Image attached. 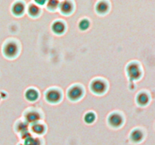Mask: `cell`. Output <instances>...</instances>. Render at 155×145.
I'll return each instance as SVG.
<instances>
[{"label": "cell", "mask_w": 155, "mask_h": 145, "mask_svg": "<svg viewBox=\"0 0 155 145\" xmlns=\"http://www.w3.org/2000/svg\"><path fill=\"white\" fill-rule=\"evenodd\" d=\"M18 45L14 42H6L3 47V53L8 57H15L18 53Z\"/></svg>", "instance_id": "6da1fadb"}, {"label": "cell", "mask_w": 155, "mask_h": 145, "mask_svg": "<svg viewBox=\"0 0 155 145\" xmlns=\"http://www.w3.org/2000/svg\"><path fill=\"white\" fill-rule=\"evenodd\" d=\"M127 74L132 79H137L141 76V70L139 65L135 63H132L127 66Z\"/></svg>", "instance_id": "7a4b0ae2"}, {"label": "cell", "mask_w": 155, "mask_h": 145, "mask_svg": "<svg viewBox=\"0 0 155 145\" xmlns=\"http://www.w3.org/2000/svg\"><path fill=\"white\" fill-rule=\"evenodd\" d=\"M91 89L93 92L96 94H101L105 92L106 86L105 82L101 79H95L91 83Z\"/></svg>", "instance_id": "3957f363"}, {"label": "cell", "mask_w": 155, "mask_h": 145, "mask_svg": "<svg viewBox=\"0 0 155 145\" xmlns=\"http://www.w3.org/2000/svg\"><path fill=\"white\" fill-rule=\"evenodd\" d=\"M83 91L82 88L79 85H74L69 89L68 92V98L72 101H77L82 97Z\"/></svg>", "instance_id": "277c9868"}, {"label": "cell", "mask_w": 155, "mask_h": 145, "mask_svg": "<svg viewBox=\"0 0 155 145\" xmlns=\"http://www.w3.org/2000/svg\"><path fill=\"white\" fill-rule=\"evenodd\" d=\"M61 93L58 90H55V89L48 90L45 94V98L50 103L58 102L61 100Z\"/></svg>", "instance_id": "5b68a950"}, {"label": "cell", "mask_w": 155, "mask_h": 145, "mask_svg": "<svg viewBox=\"0 0 155 145\" xmlns=\"http://www.w3.org/2000/svg\"><path fill=\"white\" fill-rule=\"evenodd\" d=\"M108 123L114 128L120 126L123 123V118L118 113H112L108 117Z\"/></svg>", "instance_id": "8992f818"}, {"label": "cell", "mask_w": 155, "mask_h": 145, "mask_svg": "<svg viewBox=\"0 0 155 145\" xmlns=\"http://www.w3.org/2000/svg\"><path fill=\"white\" fill-rule=\"evenodd\" d=\"M25 119L27 122L30 123H36L40 119V116L36 111H30L25 115Z\"/></svg>", "instance_id": "52a82bcc"}, {"label": "cell", "mask_w": 155, "mask_h": 145, "mask_svg": "<svg viewBox=\"0 0 155 145\" xmlns=\"http://www.w3.org/2000/svg\"><path fill=\"white\" fill-rule=\"evenodd\" d=\"M51 28H52L53 32L55 33L56 34H61V33H63L64 32L65 25L61 21H57L53 23Z\"/></svg>", "instance_id": "ba28073f"}, {"label": "cell", "mask_w": 155, "mask_h": 145, "mask_svg": "<svg viewBox=\"0 0 155 145\" xmlns=\"http://www.w3.org/2000/svg\"><path fill=\"white\" fill-rule=\"evenodd\" d=\"M59 8L63 14H70L73 10V5L70 2L64 1L59 4Z\"/></svg>", "instance_id": "9c48e42d"}, {"label": "cell", "mask_w": 155, "mask_h": 145, "mask_svg": "<svg viewBox=\"0 0 155 145\" xmlns=\"http://www.w3.org/2000/svg\"><path fill=\"white\" fill-rule=\"evenodd\" d=\"M24 11V3L21 2H15L12 6V13L15 15L19 16V15L22 14Z\"/></svg>", "instance_id": "30bf717a"}, {"label": "cell", "mask_w": 155, "mask_h": 145, "mask_svg": "<svg viewBox=\"0 0 155 145\" xmlns=\"http://www.w3.org/2000/svg\"><path fill=\"white\" fill-rule=\"evenodd\" d=\"M130 138H131L132 141L135 142V143H139L143 138V133L139 129L133 130L130 134Z\"/></svg>", "instance_id": "8fae6325"}, {"label": "cell", "mask_w": 155, "mask_h": 145, "mask_svg": "<svg viewBox=\"0 0 155 145\" xmlns=\"http://www.w3.org/2000/svg\"><path fill=\"white\" fill-rule=\"evenodd\" d=\"M25 97L28 101H34L39 97V94H38L37 91L33 89H30L26 92Z\"/></svg>", "instance_id": "7c38bea8"}, {"label": "cell", "mask_w": 155, "mask_h": 145, "mask_svg": "<svg viewBox=\"0 0 155 145\" xmlns=\"http://www.w3.org/2000/svg\"><path fill=\"white\" fill-rule=\"evenodd\" d=\"M108 4L106 2H99L96 5V11L100 14H104L108 10Z\"/></svg>", "instance_id": "4fadbf2b"}, {"label": "cell", "mask_w": 155, "mask_h": 145, "mask_svg": "<svg viewBox=\"0 0 155 145\" xmlns=\"http://www.w3.org/2000/svg\"><path fill=\"white\" fill-rule=\"evenodd\" d=\"M32 131L36 133V134H41L45 131V127L42 124L36 122V123L33 124V125H32Z\"/></svg>", "instance_id": "5bb4252c"}, {"label": "cell", "mask_w": 155, "mask_h": 145, "mask_svg": "<svg viewBox=\"0 0 155 145\" xmlns=\"http://www.w3.org/2000/svg\"><path fill=\"white\" fill-rule=\"evenodd\" d=\"M148 100L149 98H148V95L144 92L139 94V95L137 96V102L141 105H145L148 102Z\"/></svg>", "instance_id": "9a60e30c"}, {"label": "cell", "mask_w": 155, "mask_h": 145, "mask_svg": "<svg viewBox=\"0 0 155 145\" xmlns=\"http://www.w3.org/2000/svg\"><path fill=\"white\" fill-rule=\"evenodd\" d=\"M39 8L38 6L35 5L31 4L28 8V13L30 14V16L32 17H36L39 14Z\"/></svg>", "instance_id": "2e32d148"}, {"label": "cell", "mask_w": 155, "mask_h": 145, "mask_svg": "<svg viewBox=\"0 0 155 145\" xmlns=\"http://www.w3.org/2000/svg\"><path fill=\"white\" fill-rule=\"evenodd\" d=\"M24 145H40V141L38 138L29 137L27 139H25Z\"/></svg>", "instance_id": "e0dca14e"}, {"label": "cell", "mask_w": 155, "mask_h": 145, "mask_svg": "<svg viewBox=\"0 0 155 145\" xmlns=\"http://www.w3.org/2000/svg\"><path fill=\"white\" fill-rule=\"evenodd\" d=\"M95 113H92V112H89L87 113L84 116V120L86 123L91 124L95 121Z\"/></svg>", "instance_id": "ac0fdd59"}, {"label": "cell", "mask_w": 155, "mask_h": 145, "mask_svg": "<svg viewBox=\"0 0 155 145\" xmlns=\"http://www.w3.org/2000/svg\"><path fill=\"white\" fill-rule=\"evenodd\" d=\"M89 21L87 19H83L79 23V28L81 30H86L89 27Z\"/></svg>", "instance_id": "d6986e66"}, {"label": "cell", "mask_w": 155, "mask_h": 145, "mask_svg": "<svg viewBox=\"0 0 155 145\" xmlns=\"http://www.w3.org/2000/svg\"><path fill=\"white\" fill-rule=\"evenodd\" d=\"M58 4L59 2L58 1L51 0V1H49L48 2V6H47V7L49 9H51V10H54V9L58 6Z\"/></svg>", "instance_id": "ffe728a7"}, {"label": "cell", "mask_w": 155, "mask_h": 145, "mask_svg": "<svg viewBox=\"0 0 155 145\" xmlns=\"http://www.w3.org/2000/svg\"><path fill=\"white\" fill-rule=\"evenodd\" d=\"M36 2L37 3V4H39V5H43V4H45V1H42V2L36 1Z\"/></svg>", "instance_id": "44dd1931"}, {"label": "cell", "mask_w": 155, "mask_h": 145, "mask_svg": "<svg viewBox=\"0 0 155 145\" xmlns=\"http://www.w3.org/2000/svg\"><path fill=\"white\" fill-rule=\"evenodd\" d=\"M19 145H24V144H19Z\"/></svg>", "instance_id": "7402d4cb"}]
</instances>
